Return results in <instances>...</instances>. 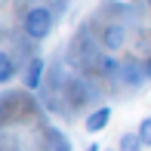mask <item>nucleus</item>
I'll return each instance as SVG.
<instances>
[{
    "mask_svg": "<svg viewBox=\"0 0 151 151\" xmlns=\"http://www.w3.org/2000/svg\"><path fill=\"white\" fill-rule=\"evenodd\" d=\"M50 31H52V12L43 9V6H34L25 16V34L34 37V40H43Z\"/></svg>",
    "mask_w": 151,
    "mask_h": 151,
    "instance_id": "obj_1",
    "label": "nucleus"
},
{
    "mask_svg": "<svg viewBox=\"0 0 151 151\" xmlns=\"http://www.w3.org/2000/svg\"><path fill=\"white\" fill-rule=\"evenodd\" d=\"M102 43H105L108 50H120V46L127 43V31H123V25H108L105 34H102Z\"/></svg>",
    "mask_w": 151,
    "mask_h": 151,
    "instance_id": "obj_2",
    "label": "nucleus"
},
{
    "mask_svg": "<svg viewBox=\"0 0 151 151\" xmlns=\"http://www.w3.org/2000/svg\"><path fill=\"white\" fill-rule=\"evenodd\" d=\"M108 120H111V108H99V111H93L90 117H86V129H90V133H99V129L108 127Z\"/></svg>",
    "mask_w": 151,
    "mask_h": 151,
    "instance_id": "obj_3",
    "label": "nucleus"
},
{
    "mask_svg": "<svg viewBox=\"0 0 151 151\" xmlns=\"http://www.w3.org/2000/svg\"><path fill=\"white\" fill-rule=\"evenodd\" d=\"M40 74H43V62H40V59H34L31 65H28V80H25L31 90H37V86H40Z\"/></svg>",
    "mask_w": 151,
    "mask_h": 151,
    "instance_id": "obj_4",
    "label": "nucleus"
},
{
    "mask_svg": "<svg viewBox=\"0 0 151 151\" xmlns=\"http://www.w3.org/2000/svg\"><path fill=\"white\" fill-rule=\"evenodd\" d=\"M12 71H16V68H12V59L6 56V52H3V56H0V80L6 83V80L12 77Z\"/></svg>",
    "mask_w": 151,
    "mask_h": 151,
    "instance_id": "obj_5",
    "label": "nucleus"
},
{
    "mask_svg": "<svg viewBox=\"0 0 151 151\" xmlns=\"http://www.w3.org/2000/svg\"><path fill=\"white\" fill-rule=\"evenodd\" d=\"M139 148H142L139 136H123V139H120V151H139Z\"/></svg>",
    "mask_w": 151,
    "mask_h": 151,
    "instance_id": "obj_6",
    "label": "nucleus"
},
{
    "mask_svg": "<svg viewBox=\"0 0 151 151\" xmlns=\"http://www.w3.org/2000/svg\"><path fill=\"white\" fill-rule=\"evenodd\" d=\"M139 139H142V145L151 148V117H145V120L139 123Z\"/></svg>",
    "mask_w": 151,
    "mask_h": 151,
    "instance_id": "obj_7",
    "label": "nucleus"
},
{
    "mask_svg": "<svg viewBox=\"0 0 151 151\" xmlns=\"http://www.w3.org/2000/svg\"><path fill=\"white\" fill-rule=\"evenodd\" d=\"M99 71H102V74L117 71V62H114V59H108V56H102V59H99Z\"/></svg>",
    "mask_w": 151,
    "mask_h": 151,
    "instance_id": "obj_8",
    "label": "nucleus"
},
{
    "mask_svg": "<svg viewBox=\"0 0 151 151\" xmlns=\"http://www.w3.org/2000/svg\"><path fill=\"white\" fill-rule=\"evenodd\" d=\"M52 151H68V148H52Z\"/></svg>",
    "mask_w": 151,
    "mask_h": 151,
    "instance_id": "obj_9",
    "label": "nucleus"
},
{
    "mask_svg": "<svg viewBox=\"0 0 151 151\" xmlns=\"http://www.w3.org/2000/svg\"><path fill=\"white\" fill-rule=\"evenodd\" d=\"M148 74H151V65H148Z\"/></svg>",
    "mask_w": 151,
    "mask_h": 151,
    "instance_id": "obj_10",
    "label": "nucleus"
}]
</instances>
